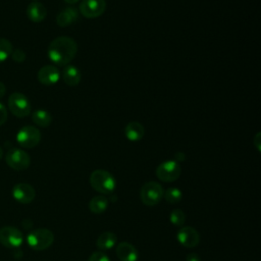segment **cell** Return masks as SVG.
<instances>
[{"mask_svg": "<svg viewBox=\"0 0 261 261\" xmlns=\"http://www.w3.org/2000/svg\"><path fill=\"white\" fill-rule=\"evenodd\" d=\"M77 44L67 36L55 38L48 46L49 59L59 66L67 65L76 55Z\"/></svg>", "mask_w": 261, "mask_h": 261, "instance_id": "obj_1", "label": "cell"}, {"mask_svg": "<svg viewBox=\"0 0 261 261\" xmlns=\"http://www.w3.org/2000/svg\"><path fill=\"white\" fill-rule=\"evenodd\" d=\"M187 261H200V257L195 253H190L186 257Z\"/></svg>", "mask_w": 261, "mask_h": 261, "instance_id": "obj_29", "label": "cell"}, {"mask_svg": "<svg viewBox=\"0 0 261 261\" xmlns=\"http://www.w3.org/2000/svg\"><path fill=\"white\" fill-rule=\"evenodd\" d=\"M8 108L10 112L18 118L25 117L31 113V103L29 99L18 92H14L9 96Z\"/></svg>", "mask_w": 261, "mask_h": 261, "instance_id": "obj_5", "label": "cell"}, {"mask_svg": "<svg viewBox=\"0 0 261 261\" xmlns=\"http://www.w3.org/2000/svg\"><path fill=\"white\" fill-rule=\"evenodd\" d=\"M12 196L17 202L21 204H29L35 199L36 192L31 185L25 182H20L13 187Z\"/></svg>", "mask_w": 261, "mask_h": 261, "instance_id": "obj_12", "label": "cell"}, {"mask_svg": "<svg viewBox=\"0 0 261 261\" xmlns=\"http://www.w3.org/2000/svg\"><path fill=\"white\" fill-rule=\"evenodd\" d=\"M109 200L105 196H95L89 202V209L94 214H101L108 208Z\"/></svg>", "mask_w": 261, "mask_h": 261, "instance_id": "obj_20", "label": "cell"}, {"mask_svg": "<svg viewBox=\"0 0 261 261\" xmlns=\"http://www.w3.org/2000/svg\"><path fill=\"white\" fill-rule=\"evenodd\" d=\"M80 13L87 18H96L106 10L105 0H83L79 7Z\"/></svg>", "mask_w": 261, "mask_h": 261, "instance_id": "obj_10", "label": "cell"}, {"mask_svg": "<svg viewBox=\"0 0 261 261\" xmlns=\"http://www.w3.org/2000/svg\"><path fill=\"white\" fill-rule=\"evenodd\" d=\"M27 15L31 21L41 22L47 16V9L40 2H32L27 8Z\"/></svg>", "mask_w": 261, "mask_h": 261, "instance_id": "obj_17", "label": "cell"}, {"mask_svg": "<svg viewBox=\"0 0 261 261\" xmlns=\"http://www.w3.org/2000/svg\"><path fill=\"white\" fill-rule=\"evenodd\" d=\"M156 176L165 182H171L176 180L180 173L181 168L176 160H167L160 163L156 168Z\"/></svg>", "mask_w": 261, "mask_h": 261, "instance_id": "obj_6", "label": "cell"}, {"mask_svg": "<svg viewBox=\"0 0 261 261\" xmlns=\"http://www.w3.org/2000/svg\"><path fill=\"white\" fill-rule=\"evenodd\" d=\"M38 81L44 86H53L60 79V72L54 65H45L37 73Z\"/></svg>", "mask_w": 261, "mask_h": 261, "instance_id": "obj_13", "label": "cell"}, {"mask_svg": "<svg viewBox=\"0 0 261 261\" xmlns=\"http://www.w3.org/2000/svg\"><path fill=\"white\" fill-rule=\"evenodd\" d=\"M33 1H34V2H36V1H37V0H33Z\"/></svg>", "mask_w": 261, "mask_h": 261, "instance_id": "obj_33", "label": "cell"}, {"mask_svg": "<svg viewBox=\"0 0 261 261\" xmlns=\"http://www.w3.org/2000/svg\"><path fill=\"white\" fill-rule=\"evenodd\" d=\"M5 92H6V87H5V85L0 82V99L5 95Z\"/></svg>", "mask_w": 261, "mask_h": 261, "instance_id": "obj_30", "label": "cell"}, {"mask_svg": "<svg viewBox=\"0 0 261 261\" xmlns=\"http://www.w3.org/2000/svg\"><path fill=\"white\" fill-rule=\"evenodd\" d=\"M253 142H254V145L256 146V148H257V150L260 152V146H261V134L260 133H257L256 134V136H255V138L253 139Z\"/></svg>", "mask_w": 261, "mask_h": 261, "instance_id": "obj_28", "label": "cell"}, {"mask_svg": "<svg viewBox=\"0 0 261 261\" xmlns=\"http://www.w3.org/2000/svg\"><path fill=\"white\" fill-rule=\"evenodd\" d=\"M79 10L74 7H66L62 9L56 16V22L59 27H68L79 19Z\"/></svg>", "mask_w": 261, "mask_h": 261, "instance_id": "obj_15", "label": "cell"}, {"mask_svg": "<svg viewBox=\"0 0 261 261\" xmlns=\"http://www.w3.org/2000/svg\"><path fill=\"white\" fill-rule=\"evenodd\" d=\"M2 156H3V149L0 147V159L2 158Z\"/></svg>", "mask_w": 261, "mask_h": 261, "instance_id": "obj_32", "label": "cell"}, {"mask_svg": "<svg viewBox=\"0 0 261 261\" xmlns=\"http://www.w3.org/2000/svg\"><path fill=\"white\" fill-rule=\"evenodd\" d=\"M64 2H66L67 4H75L77 3L80 0H63Z\"/></svg>", "mask_w": 261, "mask_h": 261, "instance_id": "obj_31", "label": "cell"}, {"mask_svg": "<svg viewBox=\"0 0 261 261\" xmlns=\"http://www.w3.org/2000/svg\"><path fill=\"white\" fill-rule=\"evenodd\" d=\"M32 120L38 126L48 127L52 122V116L45 109H37L32 114Z\"/></svg>", "mask_w": 261, "mask_h": 261, "instance_id": "obj_21", "label": "cell"}, {"mask_svg": "<svg viewBox=\"0 0 261 261\" xmlns=\"http://www.w3.org/2000/svg\"><path fill=\"white\" fill-rule=\"evenodd\" d=\"M176 239L180 245L186 248H195L200 243V233L192 226H184L178 229Z\"/></svg>", "mask_w": 261, "mask_h": 261, "instance_id": "obj_11", "label": "cell"}, {"mask_svg": "<svg viewBox=\"0 0 261 261\" xmlns=\"http://www.w3.org/2000/svg\"><path fill=\"white\" fill-rule=\"evenodd\" d=\"M11 57H12V59H13L15 62L20 63V62H23V61H24V59H25V53H24V51L21 50V49H16V50L12 51Z\"/></svg>", "mask_w": 261, "mask_h": 261, "instance_id": "obj_26", "label": "cell"}, {"mask_svg": "<svg viewBox=\"0 0 261 261\" xmlns=\"http://www.w3.org/2000/svg\"><path fill=\"white\" fill-rule=\"evenodd\" d=\"M28 245L36 251H42L48 249L54 242V234L53 232L44 227L36 228L30 231L27 237Z\"/></svg>", "mask_w": 261, "mask_h": 261, "instance_id": "obj_3", "label": "cell"}, {"mask_svg": "<svg viewBox=\"0 0 261 261\" xmlns=\"http://www.w3.org/2000/svg\"><path fill=\"white\" fill-rule=\"evenodd\" d=\"M124 135L130 142H138L143 139L145 135V128L142 123L138 121H130L124 127Z\"/></svg>", "mask_w": 261, "mask_h": 261, "instance_id": "obj_18", "label": "cell"}, {"mask_svg": "<svg viewBox=\"0 0 261 261\" xmlns=\"http://www.w3.org/2000/svg\"><path fill=\"white\" fill-rule=\"evenodd\" d=\"M41 141L40 130L32 125L22 126L16 135V142L22 148L31 149L36 147Z\"/></svg>", "mask_w": 261, "mask_h": 261, "instance_id": "obj_7", "label": "cell"}, {"mask_svg": "<svg viewBox=\"0 0 261 261\" xmlns=\"http://www.w3.org/2000/svg\"><path fill=\"white\" fill-rule=\"evenodd\" d=\"M116 242L117 238L115 233L111 231H104L97 238L96 245L101 251H107L112 249L116 245Z\"/></svg>", "mask_w": 261, "mask_h": 261, "instance_id": "obj_19", "label": "cell"}, {"mask_svg": "<svg viewBox=\"0 0 261 261\" xmlns=\"http://www.w3.org/2000/svg\"><path fill=\"white\" fill-rule=\"evenodd\" d=\"M88 261H110L109 257L102 251H97L91 254Z\"/></svg>", "mask_w": 261, "mask_h": 261, "instance_id": "obj_25", "label": "cell"}, {"mask_svg": "<svg viewBox=\"0 0 261 261\" xmlns=\"http://www.w3.org/2000/svg\"><path fill=\"white\" fill-rule=\"evenodd\" d=\"M116 256L120 261H137L139 252L136 247L128 242H121L116 246Z\"/></svg>", "mask_w": 261, "mask_h": 261, "instance_id": "obj_14", "label": "cell"}, {"mask_svg": "<svg viewBox=\"0 0 261 261\" xmlns=\"http://www.w3.org/2000/svg\"><path fill=\"white\" fill-rule=\"evenodd\" d=\"M163 198L165 201L169 204H177L181 201L182 198V193L179 189L172 187L168 188L164 193H163Z\"/></svg>", "mask_w": 261, "mask_h": 261, "instance_id": "obj_22", "label": "cell"}, {"mask_svg": "<svg viewBox=\"0 0 261 261\" xmlns=\"http://www.w3.org/2000/svg\"><path fill=\"white\" fill-rule=\"evenodd\" d=\"M164 190L157 181H147L140 190V198L143 204L147 206L157 205L163 198Z\"/></svg>", "mask_w": 261, "mask_h": 261, "instance_id": "obj_4", "label": "cell"}, {"mask_svg": "<svg viewBox=\"0 0 261 261\" xmlns=\"http://www.w3.org/2000/svg\"><path fill=\"white\" fill-rule=\"evenodd\" d=\"M61 77L67 86L75 87L80 84V82L82 80V73L76 66L67 64V65H65V67L62 70Z\"/></svg>", "mask_w": 261, "mask_h": 261, "instance_id": "obj_16", "label": "cell"}, {"mask_svg": "<svg viewBox=\"0 0 261 261\" xmlns=\"http://www.w3.org/2000/svg\"><path fill=\"white\" fill-rule=\"evenodd\" d=\"M12 51L11 43L5 38H0V63L6 61L11 56Z\"/></svg>", "mask_w": 261, "mask_h": 261, "instance_id": "obj_23", "label": "cell"}, {"mask_svg": "<svg viewBox=\"0 0 261 261\" xmlns=\"http://www.w3.org/2000/svg\"><path fill=\"white\" fill-rule=\"evenodd\" d=\"M169 220L175 226H181L186 222V214L181 209H174L169 215Z\"/></svg>", "mask_w": 261, "mask_h": 261, "instance_id": "obj_24", "label": "cell"}, {"mask_svg": "<svg viewBox=\"0 0 261 261\" xmlns=\"http://www.w3.org/2000/svg\"><path fill=\"white\" fill-rule=\"evenodd\" d=\"M7 117H8V113H7L6 107L0 102V126L6 122Z\"/></svg>", "mask_w": 261, "mask_h": 261, "instance_id": "obj_27", "label": "cell"}, {"mask_svg": "<svg viewBox=\"0 0 261 261\" xmlns=\"http://www.w3.org/2000/svg\"><path fill=\"white\" fill-rule=\"evenodd\" d=\"M5 161L14 170H24L31 164V157L21 149L11 148L5 155Z\"/></svg>", "mask_w": 261, "mask_h": 261, "instance_id": "obj_8", "label": "cell"}, {"mask_svg": "<svg viewBox=\"0 0 261 261\" xmlns=\"http://www.w3.org/2000/svg\"><path fill=\"white\" fill-rule=\"evenodd\" d=\"M23 242L22 232L14 226L0 228V243L7 248H17Z\"/></svg>", "mask_w": 261, "mask_h": 261, "instance_id": "obj_9", "label": "cell"}, {"mask_svg": "<svg viewBox=\"0 0 261 261\" xmlns=\"http://www.w3.org/2000/svg\"><path fill=\"white\" fill-rule=\"evenodd\" d=\"M89 181L95 191L104 195L112 193L116 187L114 176L109 171L104 169L94 170L90 175Z\"/></svg>", "mask_w": 261, "mask_h": 261, "instance_id": "obj_2", "label": "cell"}]
</instances>
